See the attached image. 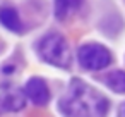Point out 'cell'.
I'll use <instances>...</instances> for the list:
<instances>
[{"instance_id": "1", "label": "cell", "mask_w": 125, "mask_h": 117, "mask_svg": "<svg viewBox=\"0 0 125 117\" xmlns=\"http://www.w3.org/2000/svg\"><path fill=\"white\" fill-rule=\"evenodd\" d=\"M58 110L63 117H104L110 110V102L84 81L74 79L60 98Z\"/></svg>"}, {"instance_id": "2", "label": "cell", "mask_w": 125, "mask_h": 117, "mask_svg": "<svg viewBox=\"0 0 125 117\" xmlns=\"http://www.w3.org/2000/svg\"><path fill=\"white\" fill-rule=\"evenodd\" d=\"M38 53L46 64L58 69H67L72 62L67 40L57 33H48L38 41Z\"/></svg>"}, {"instance_id": "3", "label": "cell", "mask_w": 125, "mask_h": 117, "mask_svg": "<svg viewBox=\"0 0 125 117\" xmlns=\"http://www.w3.org/2000/svg\"><path fill=\"white\" fill-rule=\"evenodd\" d=\"M77 60L86 71H101L113 62V55L106 47L99 43H86L79 47Z\"/></svg>"}, {"instance_id": "4", "label": "cell", "mask_w": 125, "mask_h": 117, "mask_svg": "<svg viewBox=\"0 0 125 117\" xmlns=\"http://www.w3.org/2000/svg\"><path fill=\"white\" fill-rule=\"evenodd\" d=\"M24 95L28 100H31L34 105H46L52 98L48 84L41 78H31L24 84Z\"/></svg>"}, {"instance_id": "5", "label": "cell", "mask_w": 125, "mask_h": 117, "mask_svg": "<svg viewBox=\"0 0 125 117\" xmlns=\"http://www.w3.org/2000/svg\"><path fill=\"white\" fill-rule=\"evenodd\" d=\"M0 24H2L5 29L16 33V35H21L22 29H24L22 21H21L17 11L14 7H9V5L0 7Z\"/></svg>"}, {"instance_id": "6", "label": "cell", "mask_w": 125, "mask_h": 117, "mask_svg": "<svg viewBox=\"0 0 125 117\" xmlns=\"http://www.w3.org/2000/svg\"><path fill=\"white\" fill-rule=\"evenodd\" d=\"M82 0H55L53 2V14L57 19L63 21L67 17H70L79 7H81Z\"/></svg>"}, {"instance_id": "7", "label": "cell", "mask_w": 125, "mask_h": 117, "mask_svg": "<svg viewBox=\"0 0 125 117\" xmlns=\"http://www.w3.org/2000/svg\"><path fill=\"white\" fill-rule=\"evenodd\" d=\"M24 105H26V95L21 93H9L0 100V107L7 112H17L24 108Z\"/></svg>"}, {"instance_id": "8", "label": "cell", "mask_w": 125, "mask_h": 117, "mask_svg": "<svg viewBox=\"0 0 125 117\" xmlns=\"http://www.w3.org/2000/svg\"><path fill=\"white\" fill-rule=\"evenodd\" d=\"M104 84L113 93H125V71H113L104 78Z\"/></svg>"}, {"instance_id": "9", "label": "cell", "mask_w": 125, "mask_h": 117, "mask_svg": "<svg viewBox=\"0 0 125 117\" xmlns=\"http://www.w3.org/2000/svg\"><path fill=\"white\" fill-rule=\"evenodd\" d=\"M118 117H125V102L120 105V108H118Z\"/></svg>"}]
</instances>
